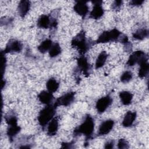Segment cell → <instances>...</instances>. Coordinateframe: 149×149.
<instances>
[{
  "label": "cell",
  "mask_w": 149,
  "mask_h": 149,
  "mask_svg": "<svg viewBox=\"0 0 149 149\" xmlns=\"http://www.w3.org/2000/svg\"><path fill=\"white\" fill-rule=\"evenodd\" d=\"M94 130V120L90 115L87 114L82 123L74 129L73 131V135L75 137L80 134L84 135L86 137V143L88 144L87 140L91 137Z\"/></svg>",
  "instance_id": "cell-1"
},
{
  "label": "cell",
  "mask_w": 149,
  "mask_h": 149,
  "mask_svg": "<svg viewBox=\"0 0 149 149\" xmlns=\"http://www.w3.org/2000/svg\"><path fill=\"white\" fill-rule=\"evenodd\" d=\"M94 44L93 41L87 39L84 30L80 31L77 34L71 41V45L77 48L79 52L81 55H84Z\"/></svg>",
  "instance_id": "cell-2"
},
{
  "label": "cell",
  "mask_w": 149,
  "mask_h": 149,
  "mask_svg": "<svg viewBox=\"0 0 149 149\" xmlns=\"http://www.w3.org/2000/svg\"><path fill=\"white\" fill-rule=\"evenodd\" d=\"M56 107L54 104L47 105L39 112L38 116V122L42 127H45L54 118L56 113Z\"/></svg>",
  "instance_id": "cell-3"
},
{
  "label": "cell",
  "mask_w": 149,
  "mask_h": 149,
  "mask_svg": "<svg viewBox=\"0 0 149 149\" xmlns=\"http://www.w3.org/2000/svg\"><path fill=\"white\" fill-rule=\"evenodd\" d=\"M122 35V32L116 28H114L109 31H105L102 33L97 40L95 41V44H104L109 42L118 41Z\"/></svg>",
  "instance_id": "cell-4"
},
{
  "label": "cell",
  "mask_w": 149,
  "mask_h": 149,
  "mask_svg": "<svg viewBox=\"0 0 149 149\" xmlns=\"http://www.w3.org/2000/svg\"><path fill=\"white\" fill-rule=\"evenodd\" d=\"M148 61V55L143 51L138 50L133 52L129 57L126 65L129 66H133L135 64L143 63Z\"/></svg>",
  "instance_id": "cell-5"
},
{
  "label": "cell",
  "mask_w": 149,
  "mask_h": 149,
  "mask_svg": "<svg viewBox=\"0 0 149 149\" xmlns=\"http://www.w3.org/2000/svg\"><path fill=\"white\" fill-rule=\"evenodd\" d=\"M75 92L70 91L65 93L62 96L58 98L54 104V105L57 108L59 106L67 107L70 105L74 100Z\"/></svg>",
  "instance_id": "cell-6"
},
{
  "label": "cell",
  "mask_w": 149,
  "mask_h": 149,
  "mask_svg": "<svg viewBox=\"0 0 149 149\" xmlns=\"http://www.w3.org/2000/svg\"><path fill=\"white\" fill-rule=\"evenodd\" d=\"M23 49V44L16 39H10L6 45L5 48L2 52L5 54L8 53H18Z\"/></svg>",
  "instance_id": "cell-7"
},
{
  "label": "cell",
  "mask_w": 149,
  "mask_h": 149,
  "mask_svg": "<svg viewBox=\"0 0 149 149\" xmlns=\"http://www.w3.org/2000/svg\"><path fill=\"white\" fill-rule=\"evenodd\" d=\"M112 98L109 95L100 98L95 104V108L98 113H102L112 104Z\"/></svg>",
  "instance_id": "cell-8"
},
{
  "label": "cell",
  "mask_w": 149,
  "mask_h": 149,
  "mask_svg": "<svg viewBox=\"0 0 149 149\" xmlns=\"http://www.w3.org/2000/svg\"><path fill=\"white\" fill-rule=\"evenodd\" d=\"M77 64L78 69L86 77L88 76L91 72V66L88 62L87 58L81 55L77 59Z\"/></svg>",
  "instance_id": "cell-9"
},
{
  "label": "cell",
  "mask_w": 149,
  "mask_h": 149,
  "mask_svg": "<svg viewBox=\"0 0 149 149\" xmlns=\"http://www.w3.org/2000/svg\"><path fill=\"white\" fill-rule=\"evenodd\" d=\"M92 3L94 4V6L90 13V17L93 19H98L101 18L104 13V10L102 6V1H92Z\"/></svg>",
  "instance_id": "cell-10"
},
{
  "label": "cell",
  "mask_w": 149,
  "mask_h": 149,
  "mask_svg": "<svg viewBox=\"0 0 149 149\" xmlns=\"http://www.w3.org/2000/svg\"><path fill=\"white\" fill-rule=\"evenodd\" d=\"M114 123V121L112 119H108L104 121L100 124L97 135L101 136L108 134L112 130Z\"/></svg>",
  "instance_id": "cell-11"
},
{
  "label": "cell",
  "mask_w": 149,
  "mask_h": 149,
  "mask_svg": "<svg viewBox=\"0 0 149 149\" xmlns=\"http://www.w3.org/2000/svg\"><path fill=\"white\" fill-rule=\"evenodd\" d=\"M73 10L76 13L84 19L88 13L89 7L86 1H76L73 6Z\"/></svg>",
  "instance_id": "cell-12"
},
{
  "label": "cell",
  "mask_w": 149,
  "mask_h": 149,
  "mask_svg": "<svg viewBox=\"0 0 149 149\" xmlns=\"http://www.w3.org/2000/svg\"><path fill=\"white\" fill-rule=\"evenodd\" d=\"M137 116L136 112L129 111L125 114L122 125L125 127H130L133 125Z\"/></svg>",
  "instance_id": "cell-13"
},
{
  "label": "cell",
  "mask_w": 149,
  "mask_h": 149,
  "mask_svg": "<svg viewBox=\"0 0 149 149\" xmlns=\"http://www.w3.org/2000/svg\"><path fill=\"white\" fill-rule=\"evenodd\" d=\"M38 99L40 102L45 105L51 104L53 100L54 96L52 93L49 92L48 91H42L37 95Z\"/></svg>",
  "instance_id": "cell-14"
},
{
  "label": "cell",
  "mask_w": 149,
  "mask_h": 149,
  "mask_svg": "<svg viewBox=\"0 0 149 149\" xmlns=\"http://www.w3.org/2000/svg\"><path fill=\"white\" fill-rule=\"evenodd\" d=\"M30 5L31 3L29 1L22 0L19 2L17 6V10L20 17H24L27 14L30 10Z\"/></svg>",
  "instance_id": "cell-15"
},
{
  "label": "cell",
  "mask_w": 149,
  "mask_h": 149,
  "mask_svg": "<svg viewBox=\"0 0 149 149\" xmlns=\"http://www.w3.org/2000/svg\"><path fill=\"white\" fill-rule=\"evenodd\" d=\"M37 26L41 29L51 28V17L47 15H41L37 20Z\"/></svg>",
  "instance_id": "cell-16"
},
{
  "label": "cell",
  "mask_w": 149,
  "mask_h": 149,
  "mask_svg": "<svg viewBox=\"0 0 149 149\" xmlns=\"http://www.w3.org/2000/svg\"><path fill=\"white\" fill-rule=\"evenodd\" d=\"M59 122L57 118H54L48 124L47 134L49 136H55L58 130Z\"/></svg>",
  "instance_id": "cell-17"
},
{
  "label": "cell",
  "mask_w": 149,
  "mask_h": 149,
  "mask_svg": "<svg viewBox=\"0 0 149 149\" xmlns=\"http://www.w3.org/2000/svg\"><path fill=\"white\" fill-rule=\"evenodd\" d=\"M21 130V127L18 126V125H8L6 134L8 136L9 140L10 142H12L15 137L20 132Z\"/></svg>",
  "instance_id": "cell-18"
},
{
  "label": "cell",
  "mask_w": 149,
  "mask_h": 149,
  "mask_svg": "<svg viewBox=\"0 0 149 149\" xmlns=\"http://www.w3.org/2000/svg\"><path fill=\"white\" fill-rule=\"evenodd\" d=\"M119 96L123 105H128L132 103L133 95L130 92L127 91H121L119 93Z\"/></svg>",
  "instance_id": "cell-19"
},
{
  "label": "cell",
  "mask_w": 149,
  "mask_h": 149,
  "mask_svg": "<svg viewBox=\"0 0 149 149\" xmlns=\"http://www.w3.org/2000/svg\"><path fill=\"white\" fill-rule=\"evenodd\" d=\"M148 30L146 28H141L137 30L133 33L132 36L133 38L137 40H143L148 36Z\"/></svg>",
  "instance_id": "cell-20"
},
{
  "label": "cell",
  "mask_w": 149,
  "mask_h": 149,
  "mask_svg": "<svg viewBox=\"0 0 149 149\" xmlns=\"http://www.w3.org/2000/svg\"><path fill=\"white\" fill-rule=\"evenodd\" d=\"M59 87V83L57 81L56 79L53 77L49 78L46 83V87L47 88V90L51 93L56 91Z\"/></svg>",
  "instance_id": "cell-21"
},
{
  "label": "cell",
  "mask_w": 149,
  "mask_h": 149,
  "mask_svg": "<svg viewBox=\"0 0 149 149\" xmlns=\"http://www.w3.org/2000/svg\"><path fill=\"white\" fill-rule=\"evenodd\" d=\"M107 57H108V54L104 51H102L98 55V57L96 59L95 63V68L96 69H100L104 65V64L106 62Z\"/></svg>",
  "instance_id": "cell-22"
},
{
  "label": "cell",
  "mask_w": 149,
  "mask_h": 149,
  "mask_svg": "<svg viewBox=\"0 0 149 149\" xmlns=\"http://www.w3.org/2000/svg\"><path fill=\"white\" fill-rule=\"evenodd\" d=\"M52 41L50 39H46L44 40L38 47V50L42 54L45 53L47 51H49L52 45Z\"/></svg>",
  "instance_id": "cell-23"
},
{
  "label": "cell",
  "mask_w": 149,
  "mask_h": 149,
  "mask_svg": "<svg viewBox=\"0 0 149 149\" xmlns=\"http://www.w3.org/2000/svg\"><path fill=\"white\" fill-rule=\"evenodd\" d=\"M140 68L138 73V76L140 78H144L146 77L148 74L149 71V64L147 61L143 62V63H140Z\"/></svg>",
  "instance_id": "cell-24"
},
{
  "label": "cell",
  "mask_w": 149,
  "mask_h": 149,
  "mask_svg": "<svg viewBox=\"0 0 149 149\" xmlns=\"http://www.w3.org/2000/svg\"><path fill=\"white\" fill-rule=\"evenodd\" d=\"M62 49L60 45L58 42H55L52 44L50 49L49 50V55L51 58H54L59 55L61 53Z\"/></svg>",
  "instance_id": "cell-25"
},
{
  "label": "cell",
  "mask_w": 149,
  "mask_h": 149,
  "mask_svg": "<svg viewBox=\"0 0 149 149\" xmlns=\"http://www.w3.org/2000/svg\"><path fill=\"white\" fill-rule=\"evenodd\" d=\"M132 78H133L132 72L129 70H126L122 74L120 77V80L122 83H126L129 82L132 79Z\"/></svg>",
  "instance_id": "cell-26"
},
{
  "label": "cell",
  "mask_w": 149,
  "mask_h": 149,
  "mask_svg": "<svg viewBox=\"0 0 149 149\" xmlns=\"http://www.w3.org/2000/svg\"><path fill=\"white\" fill-rule=\"evenodd\" d=\"M118 148H128L129 145L128 142L124 139H120L118 143Z\"/></svg>",
  "instance_id": "cell-27"
},
{
  "label": "cell",
  "mask_w": 149,
  "mask_h": 149,
  "mask_svg": "<svg viewBox=\"0 0 149 149\" xmlns=\"http://www.w3.org/2000/svg\"><path fill=\"white\" fill-rule=\"evenodd\" d=\"M6 57L5 56V54L3 53L1 51V69H2V75L3 76L4 71L5 69V66H6Z\"/></svg>",
  "instance_id": "cell-28"
},
{
  "label": "cell",
  "mask_w": 149,
  "mask_h": 149,
  "mask_svg": "<svg viewBox=\"0 0 149 149\" xmlns=\"http://www.w3.org/2000/svg\"><path fill=\"white\" fill-rule=\"evenodd\" d=\"M122 1H120V0H116L115 1H113V3L111 5V8L113 10H116L118 9H119L121 7L122 5Z\"/></svg>",
  "instance_id": "cell-29"
},
{
  "label": "cell",
  "mask_w": 149,
  "mask_h": 149,
  "mask_svg": "<svg viewBox=\"0 0 149 149\" xmlns=\"http://www.w3.org/2000/svg\"><path fill=\"white\" fill-rule=\"evenodd\" d=\"M74 143L73 141H71L69 143H66V142H63L62 143V148H73V145Z\"/></svg>",
  "instance_id": "cell-30"
},
{
  "label": "cell",
  "mask_w": 149,
  "mask_h": 149,
  "mask_svg": "<svg viewBox=\"0 0 149 149\" xmlns=\"http://www.w3.org/2000/svg\"><path fill=\"white\" fill-rule=\"evenodd\" d=\"M144 2V0H132L130 2V5L132 6H139Z\"/></svg>",
  "instance_id": "cell-31"
},
{
  "label": "cell",
  "mask_w": 149,
  "mask_h": 149,
  "mask_svg": "<svg viewBox=\"0 0 149 149\" xmlns=\"http://www.w3.org/2000/svg\"><path fill=\"white\" fill-rule=\"evenodd\" d=\"M12 21H13V19L12 18H1V26L2 25H6L8 24H10V23H12Z\"/></svg>",
  "instance_id": "cell-32"
},
{
  "label": "cell",
  "mask_w": 149,
  "mask_h": 149,
  "mask_svg": "<svg viewBox=\"0 0 149 149\" xmlns=\"http://www.w3.org/2000/svg\"><path fill=\"white\" fill-rule=\"evenodd\" d=\"M113 146H114V141H113V140H111L107 141L105 143L104 148H113Z\"/></svg>",
  "instance_id": "cell-33"
}]
</instances>
